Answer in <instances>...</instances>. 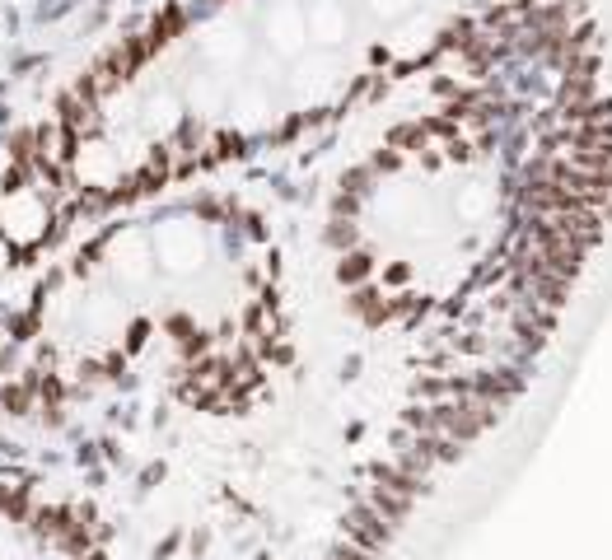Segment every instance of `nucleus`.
Segmentation results:
<instances>
[{
	"instance_id": "f257e3e1",
	"label": "nucleus",
	"mask_w": 612,
	"mask_h": 560,
	"mask_svg": "<svg viewBox=\"0 0 612 560\" xmlns=\"http://www.w3.org/2000/svg\"><path fill=\"white\" fill-rule=\"evenodd\" d=\"M0 560H108L99 523L75 504H42L0 485Z\"/></svg>"
},
{
	"instance_id": "f03ea898",
	"label": "nucleus",
	"mask_w": 612,
	"mask_h": 560,
	"mask_svg": "<svg viewBox=\"0 0 612 560\" xmlns=\"http://www.w3.org/2000/svg\"><path fill=\"white\" fill-rule=\"evenodd\" d=\"M407 5H412V0H374V10H379V15H402Z\"/></svg>"
}]
</instances>
